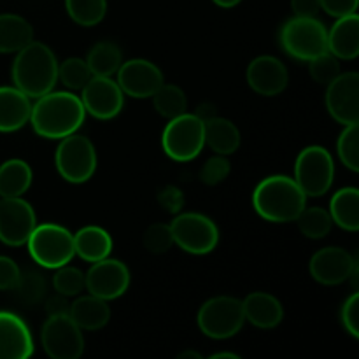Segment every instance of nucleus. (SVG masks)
Instances as JSON below:
<instances>
[{
  "label": "nucleus",
  "instance_id": "obj_1",
  "mask_svg": "<svg viewBox=\"0 0 359 359\" xmlns=\"http://www.w3.org/2000/svg\"><path fill=\"white\" fill-rule=\"evenodd\" d=\"M86 111L77 95L69 91H49L32 105L30 123L44 139H63L83 126Z\"/></svg>",
  "mask_w": 359,
  "mask_h": 359
},
{
  "label": "nucleus",
  "instance_id": "obj_2",
  "mask_svg": "<svg viewBox=\"0 0 359 359\" xmlns=\"http://www.w3.org/2000/svg\"><path fill=\"white\" fill-rule=\"evenodd\" d=\"M13 81L18 90L35 100L53 91L58 81V62L51 48L32 41L20 49L13 63Z\"/></svg>",
  "mask_w": 359,
  "mask_h": 359
},
{
  "label": "nucleus",
  "instance_id": "obj_3",
  "mask_svg": "<svg viewBox=\"0 0 359 359\" xmlns=\"http://www.w3.org/2000/svg\"><path fill=\"white\" fill-rule=\"evenodd\" d=\"M252 205L265 221L290 223L297 221L302 210L307 207V195L294 179L287 175H270L256 186Z\"/></svg>",
  "mask_w": 359,
  "mask_h": 359
},
{
  "label": "nucleus",
  "instance_id": "obj_4",
  "mask_svg": "<svg viewBox=\"0 0 359 359\" xmlns=\"http://www.w3.org/2000/svg\"><path fill=\"white\" fill-rule=\"evenodd\" d=\"M279 39L284 51L300 62H311L328 51V30L318 18H291L280 28Z\"/></svg>",
  "mask_w": 359,
  "mask_h": 359
},
{
  "label": "nucleus",
  "instance_id": "obj_5",
  "mask_svg": "<svg viewBox=\"0 0 359 359\" xmlns=\"http://www.w3.org/2000/svg\"><path fill=\"white\" fill-rule=\"evenodd\" d=\"M34 262L44 269H60L76 256L74 235L60 224H39L27 241Z\"/></svg>",
  "mask_w": 359,
  "mask_h": 359
},
{
  "label": "nucleus",
  "instance_id": "obj_6",
  "mask_svg": "<svg viewBox=\"0 0 359 359\" xmlns=\"http://www.w3.org/2000/svg\"><path fill=\"white\" fill-rule=\"evenodd\" d=\"M161 146L165 154L174 161H191L202 153L205 146L203 121L195 114H184L172 118L161 135Z\"/></svg>",
  "mask_w": 359,
  "mask_h": 359
},
{
  "label": "nucleus",
  "instance_id": "obj_7",
  "mask_svg": "<svg viewBox=\"0 0 359 359\" xmlns=\"http://www.w3.org/2000/svg\"><path fill=\"white\" fill-rule=\"evenodd\" d=\"M196 321L200 332L209 339H231L241 332L245 323L242 302L233 297L210 298L200 307Z\"/></svg>",
  "mask_w": 359,
  "mask_h": 359
},
{
  "label": "nucleus",
  "instance_id": "obj_8",
  "mask_svg": "<svg viewBox=\"0 0 359 359\" xmlns=\"http://www.w3.org/2000/svg\"><path fill=\"white\" fill-rule=\"evenodd\" d=\"M55 161L56 170L67 182L83 184L90 181L97 170V151L88 137L72 133L62 139Z\"/></svg>",
  "mask_w": 359,
  "mask_h": 359
},
{
  "label": "nucleus",
  "instance_id": "obj_9",
  "mask_svg": "<svg viewBox=\"0 0 359 359\" xmlns=\"http://www.w3.org/2000/svg\"><path fill=\"white\" fill-rule=\"evenodd\" d=\"M335 175L332 154L321 146H309L298 154L294 181L307 196H323L330 191Z\"/></svg>",
  "mask_w": 359,
  "mask_h": 359
},
{
  "label": "nucleus",
  "instance_id": "obj_10",
  "mask_svg": "<svg viewBox=\"0 0 359 359\" xmlns=\"http://www.w3.org/2000/svg\"><path fill=\"white\" fill-rule=\"evenodd\" d=\"M174 244L189 255H209L219 242V230L216 223L198 212H186L170 223Z\"/></svg>",
  "mask_w": 359,
  "mask_h": 359
},
{
  "label": "nucleus",
  "instance_id": "obj_11",
  "mask_svg": "<svg viewBox=\"0 0 359 359\" xmlns=\"http://www.w3.org/2000/svg\"><path fill=\"white\" fill-rule=\"evenodd\" d=\"M41 342L53 359H77L84 353L83 333L69 314L49 316L42 326Z\"/></svg>",
  "mask_w": 359,
  "mask_h": 359
},
{
  "label": "nucleus",
  "instance_id": "obj_12",
  "mask_svg": "<svg viewBox=\"0 0 359 359\" xmlns=\"http://www.w3.org/2000/svg\"><path fill=\"white\" fill-rule=\"evenodd\" d=\"M37 226L35 210L21 196L0 200V242L9 248L27 244Z\"/></svg>",
  "mask_w": 359,
  "mask_h": 359
},
{
  "label": "nucleus",
  "instance_id": "obj_13",
  "mask_svg": "<svg viewBox=\"0 0 359 359\" xmlns=\"http://www.w3.org/2000/svg\"><path fill=\"white\" fill-rule=\"evenodd\" d=\"M81 91H83L81 102L84 105V111L100 121L114 119L125 104V93L111 77L91 76V79L84 84Z\"/></svg>",
  "mask_w": 359,
  "mask_h": 359
},
{
  "label": "nucleus",
  "instance_id": "obj_14",
  "mask_svg": "<svg viewBox=\"0 0 359 359\" xmlns=\"http://www.w3.org/2000/svg\"><path fill=\"white\" fill-rule=\"evenodd\" d=\"M86 290L93 297L102 300H116L126 293L130 286V272L126 265L119 259L107 258L91 263V269L84 276Z\"/></svg>",
  "mask_w": 359,
  "mask_h": 359
},
{
  "label": "nucleus",
  "instance_id": "obj_15",
  "mask_svg": "<svg viewBox=\"0 0 359 359\" xmlns=\"http://www.w3.org/2000/svg\"><path fill=\"white\" fill-rule=\"evenodd\" d=\"M326 109L340 125H354L359 121V74H339L326 91Z\"/></svg>",
  "mask_w": 359,
  "mask_h": 359
},
{
  "label": "nucleus",
  "instance_id": "obj_16",
  "mask_svg": "<svg viewBox=\"0 0 359 359\" xmlns=\"http://www.w3.org/2000/svg\"><path fill=\"white\" fill-rule=\"evenodd\" d=\"M119 88L123 93L133 98H149L163 84V74L154 63L137 58L121 63L118 69Z\"/></svg>",
  "mask_w": 359,
  "mask_h": 359
},
{
  "label": "nucleus",
  "instance_id": "obj_17",
  "mask_svg": "<svg viewBox=\"0 0 359 359\" xmlns=\"http://www.w3.org/2000/svg\"><path fill=\"white\" fill-rule=\"evenodd\" d=\"M248 84L252 91L263 97H276L286 90L290 83V74L286 65L276 56L263 55L252 60L248 67Z\"/></svg>",
  "mask_w": 359,
  "mask_h": 359
},
{
  "label": "nucleus",
  "instance_id": "obj_18",
  "mask_svg": "<svg viewBox=\"0 0 359 359\" xmlns=\"http://www.w3.org/2000/svg\"><path fill=\"white\" fill-rule=\"evenodd\" d=\"M356 259L342 248H325L311 258V276L325 286H339L349 279Z\"/></svg>",
  "mask_w": 359,
  "mask_h": 359
},
{
  "label": "nucleus",
  "instance_id": "obj_19",
  "mask_svg": "<svg viewBox=\"0 0 359 359\" xmlns=\"http://www.w3.org/2000/svg\"><path fill=\"white\" fill-rule=\"evenodd\" d=\"M34 354V339L20 316L0 312V359H27Z\"/></svg>",
  "mask_w": 359,
  "mask_h": 359
},
{
  "label": "nucleus",
  "instance_id": "obj_20",
  "mask_svg": "<svg viewBox=\"0 0 359 359\" xmlns=\"http://www.w3.org/2000/svg\"><path fill=\"white\" fill-rule=\"evenodd\" d=\"M30 98L16 86H0V132L9 133L30 121Z\"/></svg>",
  "mask_w": 359,
  "mask_h": 359
},
{
  "label": "nucleus",
  "instance_id": "obj_21",
  "mask_svg": "<svg viewBox=\"0 0 359 359\" xmlns=\"http://www.w3.org/2000/svg\"><path fill=\"white\" fill-rule=\"evenodd\" d=\"M244 309V318L251 323L252 326L262 330H272L283 321V305L273 294L256 291L245 297L242 302Z\"/></svg>",
  "mask_w": 359,
  "mask_h": 359
},
{
  "label": "nucleus",
  "instance_id": "obj_22",
  "mask_svg": "<svg viewBox=\"0 0 359 359\" xmlns=\"http://www.w3.org/2000/svg\"><path fill=\"white\" fill-rule=\"evenodd\" d=\"M328 51L342 60H354L359 55V16L356 13L337 20L328 32Z\"/></svg>",
  "mask_w": 359,
  "mask_h": 359
},
{
  "label": "nucleus",
  "instance_id": "obj_23",
  "mask_svg": "<svg viewBox=\"0 0 359 359\" xmlns=\"http://www.w3.org/2000/svg\"><path fill=\"white\" fill-rule=\"evenodd\" d=\"M69 316L72 321L86 332H97L102 330L111 319V309L107 302L102 298L88 294V297H79L76 302L70 304Z\"/></svg>",
  "mask_w": 359,
  "mask_h": 359
},
{
  "label": "nucleus",
  "instance_id": "obj_24",
  "mask_svg": "<svg viewBox=\"0 0 359 359\" xmlns=\"http://www.w3.org/2000/svg\"><path fill=\"white\" fill-rule=\"evenodd\" d=\"M74 249L83 262H100L111 255L112 238L104 228L84 226L74 235Z\"/></svg>",
  "mask_w": 359,
  "mask_h": 359
},
{
  "label": "nucleus",
  "instance_id": "obj_25",
  "mask_svg": "<svg viewBox=\"0 0 359 359\" xmlns=\"http://www.w3.org/2000/svg\"><path fill=\"white\" fill-rule=\"evenodd\" d=\"M205 144L217 154H231L241 146V132L233 121L219 116H212L203 121Z\"/></svg>",
  "mask_w": 359,
  "mask_h": 359
},
{
  "label": "nucleus",
  "instance_id": "obj_26",
  "mask_svg": "<svg viewBox=\"0 0 359 359\" xmlns=\"http://www.w3.org/2000/svg\"><path fill=\"white\" fill-rule=\"evenodd\" d=\"M34 41V28L18 14H0V53H18Z\"/></svg>",
  "mask_w": 359,
  "mask_h": 359
},
{
  "label": "nucleus",
  "instance_id": "obj_27",
  "mask_svg": "<svg viewBox=\"0 0 359 359\" xmlns=\"http://www.w3.org/2000/svg\"><path fill=\"white\" fill-rule=\"evenodd\" d=\"M330 216L342 230H359V191L358 188H342L332 196Z\"/></svg>",
  "mask_w": 359,
  "mask_h": 359
},
{
  "label": "nucleus",
  "instance_id": "obj_28",
  "mask_svg": "<svg viewBox=\"0 0 359 359\" xmlns=\"http://www.w3.org/2000/svg\"><path fill=\"white\" fill-rule=\"evenodd\" d=\"M32 184V168L23 160H7L0 165V196L14 198L28 191Z\"/></svg>",
  "mask_w": 359,
  "mask_h": 359
},
{
  "label": "nucleus",
  "instance_id": "obj_29",
  "mask_svg": "<svg viewBox=\"0 0 359 359\" xmlns=\"http://www.w3.org/2000/svg\"><path fill=\"white\" fill-rule=\"evenodd\" d=\"M86 63L91 70V76L111 77L121 67L123 53L119 49V46L114 44V42H97L90 49V53H88Z\"/></svg>",
  "mask_w": 359,
  "mask_h": 359
},
{
  "label": "nucleus",
  "instance_id": "obj_30",
  "mask_svg": "<svg viewBox=\"0 0 359 359\" xmlns=\"http://www.w3.org/2000/svg\"><path fill=\"white\" fill-rule=\"evenodd\" d=\"M153 104L158 114L163 118L172 119L177 116L184 114L188 109V98H186L184 91L175 84H161L153 95Z\"/></svg>",
  "mask_w": 359,
  "mask_h": 359
},
{
  "label": "nucleus",
  "instance_id": "obj_31",
  "mask_svg": "<svg viewBox=\"0 0 359 359\" xmlns=\"http://www.w3.org/2000/svg\"><path fill=\"white\" fill-rule=\"evenodd\" d=\"M297 223L304 237L314 238V241L325 238L333 226L332 216L323 207H309V209L305 207L297 217Z\"/></svg>",
  "mask_w": 359,
  "mask_h": 359
},
{
  "label": "nucleus",
  "instance_id": "obj_32",
  "mask_svg": "<svg viewBox=\"0 0 359 359\" xmlns=\"http://www.w3.org/2000/svg\"><path fill=\"white\" fill-rule=\"evenodd\" d=\"M72 21L81 27H95L107 14V0H65Z\"/></svg>",
  "mask_w": 359,
  "mask_h": 359
},
{
  "label": "nucleus",
  "instance_id": "obj_33",
  "mask_svg": "<svg viewBox=\"0 0 359 359\" xmlns=\"http://www.w3.org/2000/svg\"><path fill=\"white\" fill-rule=\"evenodd\" d=\"M58 79L69 90H83L84 84L91 79L86 60L67 58L63 63H58Z\"/></svg>",
  "mask_w": 359,
  "mask_h": 359
},
{
  "label": "nucleus",
  "instance_id": "obj_34",
  "mask_svg": "<svg viewBox=\"0 0 359 359\" xmlns=\"http://www.w3.org/2000/svg\"><path fill=\"white\" fill-rule=\"evenodd\" d=\"M337 151L349 170H359V126L358 123L354 125H347L346 130L340 133L339 142H337Z\"/></svg>",
  "mask_w": 359,
  "mask_h": 359
},
{
  "label": "nucleus",
  "instance_id": "obj_35",
  "mask_svg": "<svg viewBox=\"0 0 359 359\" xmlns=\"http://www.w3.org/2000/svg\"><path fill=\"white\" fill-rule=\"evenodd\" d=\"M53 287L63 297H76L86 287V279L79 269L63 265L56 269V273L53 276Z\"/></svg>",
  "mask_w": 359,
  "mask_h": 359
},
{
  "label": "nucleus",
  "instance_id": "obj_36",
  "mask_svg": "<svg viewBox=\"0 0 359 359\" xmlns=\"http://www.w3.org/2000/svg\"><path fill=\"white\" fill-rule=\"evenodd\" d=\"M309 63H311L309 70H311L312 79L321 84H330L340 74L339 58L330 51L321 53V55L312 58Z\"/></svg>",
  "mask_w": 359,
  "mask_h": 359
},
{
  "label": "nucleus",
  "instance_id": "obj_37",
  "mask_svg": "<svg viewBox=\"0 0 359 359\" xmlns=\"http://www.w3.org/2000/svg\"><path fill=\"white\" fill-rule=\"evenodd\" d=\"M144 245L153 255H163L174 245V237H172L170 224L154 223L147 228L144 233Z\"/></svg>",
  "mask_w": 359,
  "mask_h": 359
},
{
  "label": "nucleus",
  "instance_id": "obj_38",
  "mask_svg": "<svg viewBox=\"0 0 359 359\" xmlns=\"http://www.w3.org/2000/svg\"><path fill=\"white\" fill-rule=\"evenodd\" d=\"M14 291L18 293L21 302L25 304H35V302L41 300L44 297V291H46V283H44V277L41 273H35V272H28V273H21L20 277V283L18 286L14 287Z\"/></svg>",
  "mask_w": 359,
  "mask_h": 359
},
{
  "label": "nucleus",
  "instance_id": "obj_39",
  "mask_svg": "<svg viewBox=\"0 0 359 359\" xmlns=\"http://www.w3.org/2000/svg\"><path fill=\"white\" fill-rule=\"evenodd\" d=\"M230 168V161L224 158V154H217V156L207 160V163L202 167V172H200V179L207 186H217L228 177Z\"/></svg>",
  "mask_w": 359,
  "mask_h": 359
},
{
  "label": "nucleus",
  "instance_id": "obj_40",
  "mask_svg": "<svg viewBox=\"0 0 359 359\" xmlns=\"http://www.w3.org/2000/svg\"><path fill=\"white\" fill-rule=\"evenodd\" d=\"M342 325L349 335L359 339V294L353 293L342 307Z\"/></svg>",
  "mask_w": 359,
  "mask_h": 359
},
{
  "label": "nucleus",
  "instance_id": "obj_41",
  "mask_svg": "<svg viewBox=\"0 0 359 359\" xmlns=\"http://www.w3.org/2000/svg\"><path fill=\"white\" fill-rule=\"evenodd\" d=\"M21 277L20 266L7 256H0V291H14Z\"/></svg>",
  "mask_w": 359,
  "mask_h": 359
},
{
  "label": "nucleus",
  "instance_id": "obj_42",
  "mask_svg": "<svg viewBox=\"0 0 359 359\" xmlns=\"http://www.w3.org/2000/svg\"><path fill=\"white\" fill-rule=\"evenodd\" d=\"M319 2L326 14L333 18H342L356 13L359 0H319Z\"/></svg>",
  "mask_w": 359,
  "mask_h": 359
},
{
  "label": "nucleus",
  "instance_id": "obj_43",
  "mask_svg": "<svg viewBox=\"0 0 359 359\" xmlns=\"http://www.w3.org/2000/svg\"><path fill=\"white\" fill-rule=\"evenodd\" d=\"M291 9L294 16L316 18L321 11V2L319 0H291Z\"/></svg>",
  "mask_w": 359,
  "mask_h": 359
},
{
  "label": "nucleus",
  "instance_id": "obj_44",
  "mask_svg": "<svg viewBox=\"0 0 359 359\" xmlns=\"http://www.w3.org/2000/svg\"><path fill=\"white\" fill-rule=\"evenodd\" d=\"M67 297L63 294H56V297H51L46 304V311H48L49 316H58V314H69L70 304L65 300Z\"/></svg>",
  "mask_w": 359,
  "mask_h": 359
},
{
  "label": "nucleus",
  "instance_id": "obj_45",
  "mask_svg": "<svg viewBox=\"0 0 359 359\" xmlns=\"http://www.w3.org/2000/svg\"><path fill=\"white\" fill-rule=\"evenodd\" d=\"M195 116H198L202 121H207V119H210L212 116H216V109H214L210 104H203V105H200L198 111L195 112Z\"/></svg>",
  "mask_w": 359,
  "mask_h": 359
},
{
  "label": "nucleus",
  "instance_id": "obj_46",
  "mask_svg": "<svg viewBox=\"0 0 359 359\" xmlns=\"http://www.w3.org/2000/svg\"><path fill=\"white\" fill-rule=\"evenodd\" d=\"M212 2L216 4V6L223 7V9H231V7L238 6V4H241L242 0H212Z\"/></svg>",
  "mask_w": 359,
  "mask_h": 359
},
{
  "label": "nucleus",
  "instance_id": "obj_47",
  "mask_svg": "<svg viewBox=\"0 0 359 359\" xmlns=\"http://www.w3.org/2000/svg\"><path fill=\"white\" fill-rule=\"evenodd\" d=\"M210 359H241V356L233 353H216L210 356Z\"/></svg>",
  "mask_w": 359,
  "mask_h": 359
},
{
  "label": "nucleus",
  "instance_id": "obj_48",
  "mask_svg": "<svg viewBox=\"0 0 359 359\" xmlns=\"http://www.w3.org/2000/svg\"><path fill=\"white\" fill-rule=\"evenodd\" d=\"M184 358H196V359H202L198 353H193V351H186V353L179 354V359H184Z\"/></svg>",
  "mask_w": 359,
  "mask_h": 359
}]
</instances>
